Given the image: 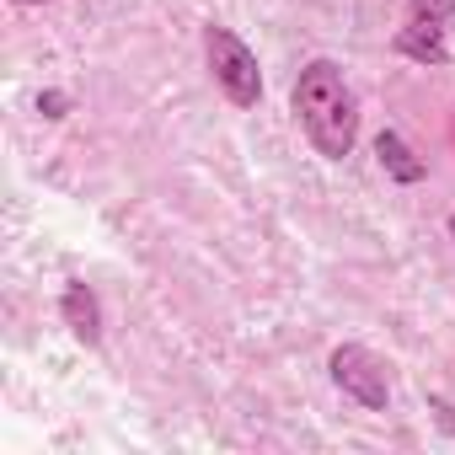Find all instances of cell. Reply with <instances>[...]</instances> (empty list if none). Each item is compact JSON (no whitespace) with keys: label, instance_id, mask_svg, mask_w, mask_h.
Here are the masks:
<instances>
[{"label":"cell","instance_id":"6da1fadb","mask_svg":"<svg viewBox=\"0 0 455 455\" xmlns=\"http://www.w3.org/2000/svg\"><path fill=\"white\" fill-rule=\"evenodd\" d=\"M295 118L306 129V140L327 156V161H343L359 140V102H354V86L343 76V65L332 60H311L295 81Z\"/></svg>","mask_w":455,"mask_h":455},{"label":"cell","instance_id":"7a4b0ae2","mask_svg":"<svg viewBox=\"0 0 455 455\" xmlns=\"http://www.w3.org/2000/svg\"><path fill=\"white\" fill-rule=\"evenodd\" d=\"M204 60H209L214 86L231 97L236 108H258V102H263V70H258V54H252L231 28H220V22L204 28Z\"/></svg>","mask_w":455,"mask_h":455},{"label":"cell","instance_id":"3957f363","mask_svg":"<svg viewBox=\"0 0 455 455\" xmlns=\"http://www.w3.org/2000/svg\"><path fill=\"white\" fill-rule=\"evenodd\" d=\"M450 28H455V0H407V28L396 33V54L434 70L450 60Z\"/></svg>","mask_w":455,"mask_h":455},{"label":"cell","instance_id":"277c9868","mask_svg":"<svg viewBox=\"0 0 455 455\" xmlns=\"http://www.w3.org/2000/svg\"><path fill=\"white\" fill-rule=\"evenodd\" d=\"M327 370H332V386H338L343 396H354L359 407H370V412H386V407H391V375H386V364H380L370 348L343 343V348H332Z\"/></svg>","mask_w":455,"mask_h":455},{"label":"cell","instance_id":"5b68a950","mask_svg":"<svg viewBox=\"0 0 455 455\" xmlns=\"http://www.w3.org/2000/svg\"><path fill=\"white\" fill-rule=\"evenodd\" d=\"M60 316H65V327H70V338H76V343H86V348H97V343H102V306H97L92 284L70 279V284H65V295H60Z\"/></svg>","mask_w":455,"mask_h":455},{"label":"cell","instance_id":"8992f818","mask_svg":"<svg viewBox=\"0 0 455 455\" xmlns=\"http://www.w3.org/2000/svg\"><path fill=\"white\" fill-rule=\"evenodd\" d=\"M375 156H380L386 177H396V182H407V188L428 177V166H423V161L412 156V145H407V140H402L396 129H380V134H375Z\"/></svg>","mask_w":455,"mask_h":455},{"label":"cell","instance_id":"52a82bcc","mask_svg":"<svg viewBox=\"0 0 455 455\" xmlns=\"http://www.w3.org/2000/svg\"><path fill=\"white\" fill-rule=\"evenodd\" d=\"M38 108H44L49 118H65V108H70V102H65L60 92H44V97H38Z\"/></svg>","mask_w":455,"mask_h":455},{"label":"cell","instance_id":"ba28073f","mask_svg":"<svg viewBox=\"0 0 455 455\" xmlns=\"http://www.w3.org/2000/svg\"><path fill=\"white\" fill-rule=\"evenodd\" d=\"M22 6H44V0H22Z\"/></svg>","mask_w":455,"mask_h":455},{"label":"cell","instance_id":"9c48e42d","mask_svg":"<svg viewBox=\"0 0 455 455\" xmlns=\"http://www.w3.org/2000/svg\"><path fill=\"white\" fill-rule=\"evenodd\" d=\"M450 236H455V214H450Z\"/></svg>","mask_w":455,"mask_h":455}]
</instances>
